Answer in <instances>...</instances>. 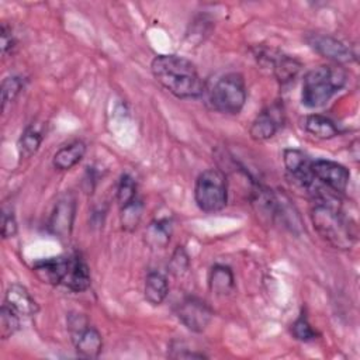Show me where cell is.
Returning a JSON list of instances; mask_svg holds the SVG:
<instances>
[{
  "label": "cell",
  "instance_id": "1",
  "mask_svg": "<svg viewBox=\"0 0 360 360\" xmlns=\"http://www.w3.org/2000/svg\"><path fill=\"white\" fill-rule=\"evenodd\" d=\"M156 82L177 98H198L204 93V80L194 63L179 55H158L150 63Z\"/></svg>",
  "mask_w": 360,
  "mask_h": 360
},
{
  "label": "cell",
  "instance_id": "2",
  "mask_svg": "<svg viewBox=\"0 0 360 360\" xmlns=\"http://www.w3.org/2000/svg\"><path fill=\"white\" fill-rule=\"evenodd\" d=\"M314 228L335 249H350L356 242V226L352 219L325 195L319 197L312 210Z\"/></svg>",
  "mask_w": 360,
  "mask_h": 360
},
{
  "label": "cell",
  "instance_id": "3",
  "mask_svg": "<svg viewBox=\"0 0 360 360\" xmlns=\"http://www.w3.org/2000/svg\"><path fill=\"white\" fill-rule=\"evenodd\" d=\"M347 83V73L338 65H321L307 72L302 80L301 101L308 108L325 105Z\"/></svg>",
  "mask_w": 360,
  "mask_h": 360
},
{
  "label": "cell",
  "instance_id": "4",
  "mask_svg": "<svg viewBox=\"0 0 360 360\" xmlns=\"http://www.w3.org/2000/svg\"><path fill=\"white\" fill-rule=\"evenodd\" d=\"M248 90L240 73H226L221 76L210 91V101L214 110L222 114H239L245 107Z\"/></svg>",
  "mask_w": 360,
  "mask_h": 360
},
{
  "label": "cell",
  "instance_id": "5",
  "mask_svg": "<svg viewBox=\"0 0 360 360\" xmlns=\"http://www.w3.org/2000/svg\"><path fill=\"white\" fill-rule=\"evenodd\" d=\"M194 200L204 212L221 211L228 201L226 176L219 169H207L195 180Z\"/></svg>",
  "mask_w": 360,
  "mask_h": 360
},
{
  "label": "cell",
  "instance_id": "6",
  "mask_svg": "<svg viewBox=\"0 0 360 360\" xmlns=\"http://www.w3.org/2000/svg\"><path fill=\"white\" fill-rule=\"evenodd\" d=\"M68 329L77 356L84 359L98 357L103 350V338L84 315L70 312L68 315Z\"/></svg>",
  "mask_w": 360,
  "mask_h": 360
},
{
  "label": "cell",
  "instance_id": "7",
  "mask_svg": "<svg viewBox=\"0 0 360 360\" xmlns=\"http://www.w3.org/2000/svg\"><path fill=\"white\" fill-rule=\"evenodd\" d=\"M179 321L191 332H202L212 321V308L197 297H186L176 308Z\"/></svg>",
  "mask_w": 360,
  "mask_h": 360
},
{
  "label": "cell",
  "instance_id": "8",
  "mask_svg": "<svg viewBox=\"0 0 360 360\" xmlns=\"http://www.w3.org/2000/svg\"><path fill=\"white\" fill-rule=\"evenodd\" d=\"M311 172L315 180L335 193L346 191L350 180V172L346 166L328 159H316L311 162Z\"/></svg>",
  "mask_w": 360,
  "mask_h": 360
},
{
  "label": "cell",
  "instance_id": "9",
  "mask_svg": "<svg viewBox=\"0 0 360 360\" xmlns=\"http://www.w3.org/2000/svg\"><path fill=\"white\" fill-rule=\"evenodd\" d=\"M305 41L315 52L335 62L336 65H347L356 59L350 48L332 35L312 32L305 37Z\"/></svg>",
  "mask_w": 360,
  "mask_h": 360
},
{
  "label": "cell",
  "instance_id": "10",
  "mask_svg": "<svg viewBox=\"0 0 360 360\" xmlns=\"http://www.w3.org/2000/svg\"><path fill=\"white\" fill-rule=\"evenodd\" d=\"M76 217V200L73 195L66 194L58 200L52 214L48 221V228L51 233L60 239L70 236L73 229V222Z\"/></svg>",
  "mask_w": 360,
  "mask_h": 360
},
{
  "label": "cell",
  "instance_id": "11",
  "mask_svg": "<svg viewBox=\"0 0 360 360\" xmlns=\"http://www.w3.org/2000/svg\"><path fill=\"white\" fill-rule=\"evenodd\" d=\"M259 59L264 66L271 68L273 75L281 84L291 83L301 69V63L297 59L278 52H260Z\"/></svg>",
  "mask_w": 360,
  "mask_h": 360
},
{
  "label": "cell",
  "instance_id": "12",
  "mask_svg": "<svg viewBox=\"0 0 360 360\" xmlns=\"http://www.w3.org/2000/svg\"><path fill=\"white\" fill-rule=\"evenodd\" d=\"M311 159L307 153L300 149L288 148L283 152V163L287 172L300 181L304 187H309L314 183V176L311 172Z\"/></svg>",
  "mask_w": 360,
  "mask_h": 360
},
{
  "label": "cell",
  "instance_id": "13",
  "mask_svg": "<svg viewBox=\"0 0 360 360\" xmlns=\"http://www.w3.org/2000/svg\"><path fill=\"white\" fill-rule=\"evenodd\" d=\"M69 266V256H58L49 257L37 262L32 266V273L35 277L49 285H59L63 283Z\"/></svg>",
  "mask_w": 360,
  "mask_h": 360
},
{
  "label": "cell",
  "instance_id": "14",
  "mask_svg": "<svg viewBox=\"0 0 360 360\" xmlns=\"http://www.w3.org/2000/svg\"><path fill=\"white\" fill-rule=\"evenodd\" d=\"M280 110L276 107H270L263 110L250 124L249 134L255 141H267L273 138L281 127V117Z\"/></svg>",
  "mask_w": 360,
  "mask_h": 360
},
{
  "label": "cell",
  "instance_id": "15",
  "mask_svg": "<svg viewBox=\"0 0 360 360\" xmlns=\"http://www.w3.org/2000/svg\"><path fill=\"white\" fill-rule=\"evenodd\" d=\"M4 304L8 305L20 316H32L38 312V304L28 290L21 284H11L4 295Z\"/></svg>",
  "mask_w": 360,
  "mask_h": 360
},
{
  "label": "cell",
  "instance_id": "16",
  "mask_svg": "<svg viewBox=\"0 0 360 360\" xmlns=\"http://www.w3.org/2000/svg\"><path fill=\"white\" fill-rule=\"evenodd\" d=\"M90 270L86 262L77 255L69 256V266L62 284L70 291L83 292L90 287Z\"/></svg>",
  "mask_w": 360,
  "mask_h": 360
},
{
  "label": "cell",
  "instance_id": "17",
  "mask_svg": "<svg viewBox=\"0 0 360 360\" xmlns=\"http://www.w3.org/2000/svg\"><path fill=\"white\" fill-rule=\"evenodd\" d=\"M173 225L169 218L153 219L145 229L143 240L150 249H165L172 238Z\"/></svg>",
  "mask_w": 360,
  "mask_h": 360
},
{
  "label": "cell",
  "instance_id": "18",
  "mask_svg": "<svg viewBox=\"0 0 360 360\" xmlns=\"http://www.w3.org/2000/svg\"><path fill=\"white\" fill-rule=\"evenodd\" d=\"M86 155V143L83 141H73L60 149L52 158V166L58 170H69L76 166Z\"/></svg>",
  "mask_w": 360,
  "mask_h": 360
},
{
  "label": "cell",
  "instance_id": "19",
  "mask_svg": "<svg viewBox=\"0 0 360 360\" xmlns=\"http://www.w3.org/2000/svg\"><path fill=\"white\" fill-rule=\"evenodd\" d=\"M208 287L215 295L231 294L235 288V277L231 267L225 264L212 266L208 274Z\"/></svg>",
  "mask_w": 360,
  "mask_h": 360
},
{
  "label": "cell",
  "instance_id": "20",
  "mask_svg": "<svg viewBox=\"0 0 360 360\" xmlns=\"http://www.w3.org/2000/svg\"><path fill=\"white\" fill-rule=\"evenodd\" d=\"M169 294V283L163 273L149 271L145 278L143 295L150 305H160Z\"/></svg>",
  "mask_w": 360,
  "mask_h": 360
},
{
  "label": "cell",
  "instance_id": "21",
  "mask_svg": "<svg viewBox=\"0 0 360 360\" xmlns=\"http://www.w3.org/2000/svg\"><path fill=\"white\" fill-rule=\"evenodd\" d=\"M304 127L308 134H311L312 136H315L318 139H332L336 135H339V129H338L336 124L330 118H328L322 114L308 115L305 118Z\"/></svg>",
  "mask_w": 360,
  "mask_h": 360
},
{
  "label": "cell",
  "instance_id": "22",
  "mask_svg": "<svg viewBox=\"0 0 360 360\" xmlns=\"http://www.w3.org/2000/svg\"><path fill=\"white\" fill-rule=\"evenodd\" d=\"M44 139L42 128L38 124H30L22 131L18 139V155L21 159H28L37 153Z\"/></svg>",
  "mask_w": 360,
  "mask_h": 360
},
{
  "label": "cell",
  "instance_id": "23",
  "mask_svg": "<svg viewBox=\"0 0 360 360\" xmlns=\"http://www.w3.org/2000/svg\"><path fill=\"white\" fill-rule=\"evenodd\" d=\"M121 210V225L125 231H134L141 218H142V211H143V202L141 198L134 200L132 202L124 205L120 208Z\"/></svg>",
  "mask_w": 360,
  "mask_h": 360
},
{
  "label": "cell",
  "instance_id": "24",
  "mask_svg": "<svg viewBox=\"0 0 360 360\" xmlns=\"http://www.w3.org/2000/svg\"><path fill=\"white\" fill-rule=\"evenodd\" d=\"M20 315L8 305L3 304L0 312V336L1 339L11 338L20 329Z\"/></svg>",
  "mask_w": 360,
  "mask_h": 360
},
{
  "label": "cell",
  "instance_id": "25",
  "mask_svg": "<svg viewBox=\"0 0 360 360\" xmlns=\"http://www.w3.org/2000/svg\"><path fill=\"white\" fill-rule=\"evenodd\" d=\"M138 198L136 181L129 174H122L117 186V201L120 208Z\"/></svg>",
  "mask_w": 360,
  "mask_h": 360
},
{
  "label": "cell",
  "instance_id": "26",
  "mask_svg": "<svg viewBox=\"0 0 360 360\" xmlns=\"http://www.w3.org/2000/svg\"><path fill=\"white\" fill-rule=\"evenodd\" d=\"M24 79L20 76H8L3 80L1 83V101H3V108L15 100V97L21 93L24 89Z\"/></svg>",
  "mask_w": 360,
  "mask_h": 360
},
{
  "label": "cell",
  "instance_id": "27",
  "mask_svg": "<svg viewBox=\"0 0 360 360\" xmlns=\"http://www.w3.org/2000/svg\"><path fill=\"white\" fill-rule=\"evenodd\" d=\"M291 335L300 342H311L318 338V332L308 322L305 315H300L291 325Z\"/></svg>",
  "mask_w": 360,
  "mask_h": 360
},
{
  "label": "cell",
  "instance_id": "28",
  "mask_svg": "<svg viewBox=\"0 0 360 360\" xmlns=\"http://www.w3.org/2000/svg\"><path fill=\"white\" fill-rule=\"evenodd\" d=\"M188 266H190V259H188L187 252L184 250L183 246H177L172 255L170 262H169L170 273L176 277L183 276L188 270Z\"/></svg>",
  "mask_w": 360,
  "mask_h": 360
},
{
  "label": "cell",
  "instance_id": "29",
  "mask_svg": "<svg viewBox=\"0 0 360 360\" xmlns=\"http://www.w3.org/2000/svg\"><path fill=\"white\" fill-rule=\"evenodd\" d=\"M17 219L13 210H3L1 214V236L4 239L13 238L17 233Z\"/></svg>",
  "mask_w": 360,
  "mask_h": 360
},
{
  "label": "cell",
  "instance_id": "30",
  "mask_svg": "<svg viewBox=\"0 0 360 360\" xmlns=\"http://www.w3.org/2000/svg\"><path fill=\"white\" fill-rule=\"evenodd\" d=\"M0 38H1V53L6 56L8 53L13 52L14 46H15V38L14 34L11 31V28L3 22L1 24V30H0Z\"/></svg>",
  "mask_w": 360,
  "mask_h": 360
},
{
  "label": "cell",
  "instance_id": "31",
  "mask_svg": "<svg viewBox=\"0 0 360 360\" xmlns=\"http://www.w3.org/2000/svg\"><path fill=\"white\" fill-rule=\"evenodd\" d=\"M170 349H172V353L169 356L173 359H205L207 357L204 353H197V352L188 350L181 343H173L170 346Z\"/></svg>",
  "mask_w": 360,
  "mask_h": 360
}]
</instances>
